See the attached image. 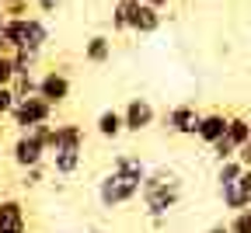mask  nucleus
I'll return each mask as SVG.
<instances>
[{"label": "nucleus", "instance_id": "obj_1", "mask_svg": "<svg viewBox=\"0 0 251 233\" xmlns=\"http://www.w3.org/2000/svg\"><path fill=\"white\" fill-rule=\"evenodd\" d=\"M49 42V28L39 18H7V24L0 28V49L7 52H42Z\"/></svg>", "mask_w": 251, "mask_h": 233}, {"label": "nucleus", "instance_id": "obj_2", "mask_svg": "<svg viewBox=\"0 0 251 233\" xmlns=\"http://www.w3.org/2000/svg\"><path fill=\"white\" fill-rule=\"evenodd\" d=\"M143 191V174H129V171H119L112 167V174L98 185V198L105 209H115V206H126Z\"/></svg>", "mask_w": 251, "mask_h": 233}, {"label": "nucleus", "instance_id": "obj_3", "mask_svg": "<svg viewBox=\"0 0 251 233\" xmlns=\"http://www.w3.org/2000/svg\"><path fill=\"white\" fill-rule=\"evenodd\" d=\"M143 195V209H147V216L161 226L164 223V216L181 202V185H161V188H143L140 191Z\"/></svg>", "mask_w": 251, "mask_h": 233}, {"label": "nucleus", "instance_id": "obj_4", "mask_svg": "<svg viewBox=\"0 0 251 233\" xmlns=\"http://www.w3.org/2000/svg\"><path fill=\"white\" fill-rule=\"evenodd\" d=\"M52 108H56V105H49L42 94H31V97H21V101L14 105L11 118H14V125H18L21 132H28L31 125L49 122V118H52Z\"/></svg>", "mask_w": 251, "mask_h": 233}, {"label": "nucleus", "instance_id": "obj_5", "mask_svg": "<svg viewBox=\"0 0 251 233\" xmlns=\"http://www.w3.org/2000/svg\"><path fill=\"white\" fill-rule=\"evenodd\" d=\"M199 122H202V115H199L192 105H175V108H168V115H164V129L175 132V136H196V132H199Z\"/></svg>", "mask_w": 251, "mask_h": 233}, {"label": "nucleus", "instance_id": "obj_6", "mask_svg": "<svg viewBox=\"0 0 251 233\" xmlns=\"http://www.w3.org/2000/svg\"><path fill=\"white\" fill-rule=\"evenodd\" d=\"M122 118H126V132H143L157 122V112L147 97H129L126 108H122Z\"/></svg>", "mask_w": 251, "mask_h": 233}, {"label": "nucleus", "instance_id": "obj_7", "mask_svg": "<svg viewBox=\"0 0 251 233\" xmlns=\"http://www.w3.org/2000/svg\"><path fill=\"white\" fill-rule=\"evenodd\" d=\"M46 143L42 140H35V136H31V132H21V136H18V143H14V163H18V167H39V163L46 160Z\"/></svg>", "mask_w": 251, "mask_h": 233}, {"label": "nucleus", "instance_id": "obj_8", "mask_svg": "<svg viewBox=\"0 0 251 233\" xmlns=\"http://www.w3.org/2000/svg\"><path fill=\"white\" fill-rule=\"evenodd\" d=\"M39 94L46 97L49 105H63L70 97V77L63 73V70H49L39 77Z\"/></svg>", "mask_w": 251, "mask_h": 233}, {"label": "nucleus", "instance_id": "obj_9", "mask_svg": "<svg viewBox=\"0 0 251 233\" xmlns=\"http://www.w3.org/2000/svg\"><path fill=\"white\" fill-rule=\"evenodd\" d=\"M80 150H84V143H56L52 146V167H56V174H74L80 167Z\"/></svg>", "mask_w": 251, "mask_h": 233}, {"label": "nucleus", "instance_id": "obj_10", "mask_svg": "<svg viewBox=\"0 0 251 233\" xmlns=\"http://www.w3.org/2000/svg\"><path fill=\"white\" fill-rule=\"evenodd\" d=\"M161 7H153V4H136V11H133V31L136 35H153V31H161Z\"/></svg>", "mask_w": 251, "mask_h": 233}, {"label": "nucleus", "instance_id": "obj_11", "mask_svg": "<svg viewBox=\"0 0 251 233\" xmlns=\"http://www.w3.org/2000/svg\"><path fill=\"white\" fill-rule=\"evenodd\" d=\"M227 122H230V115H224V112L202 115V122H199V132H196V136H199L206 146H213L216 140H224V136H227Z\"/></svg>", "mask_w": 251, "mask_h": 233}, {"label": "nucleus", "instance_id": "obj_12", "mask_svg": "<svg viewBox=\"0 0 251 233\" xmlns=\"http://www.w3.org/2000/svg\"><path fill=\"white\" fill-rule=\"evenodd\" d=\"M0 233H25V209L14 198L0 202Z\"/></svg>", "mask_w": 251, "mask_h": 233}, {"label": "nucleus", "instance_id": "obj_13", "mask_svg": "<svg viewBox=\"0 0 251 233\" xmlns=\"http://www.w3.org/2000/svg\"><path fill=\"white\" fill-rule=\"evenodd\" d=\"M94 129H98V136L115 140V136H122V132H126V118H122V112L105 108V112L98 115V122H94Z\"/></svg>", "mask_w": 251, "mask_h": 233}, {"label": "nucleus", "instance_id": "obj_14", "mask_svg": "<svg viewBox=\"0 0 251 233\" xmlns=\"http://www.w3.org/2000/svg\"><path fill=\"white\" fill-rule=\"evenodd\" d=\"M84 59L94 63V66L108 63V59H112V39H108V35H94V39H87V42H84Z\"/></svg>", "mask_w": 251, "mask_h": 233}, {"label": "nucleus", "instance_id": "obj_15", "mask_svg": "<svg viewBox=\"0 0 251 233\" xmlns=\"http://www.w3.org/2000/svg\"><path fill=\"white\" fill-rule=\"evenodd\" d=\"M140 0H115L112 7V31H133V11Z\"/></svg>", "mask_w": 251, "mask_h": 233}, {"label": "nucleus", "instance_id": "obj_16", "mask_svg": "<svg viewBox=\"0 0 251 233\" xmlns=\"http://www.w3.org/2000/svg\"><path fill=\"white\" fill-rule=\"evenodd\" d=\"M220 198H224V209H234V212H241V209L251 206L248 195H244V188H241V178L230 181V185H220Z\"/></svg>", "mask_w": 251, "mask_h": 233}, {"label": "nucleus", "instance_id": "obj_17", "mask_svg": "<svg viewBox=\"0 0 251 233\" xmlns=\"http://www.w3.org/2000/svg\"><path fill=\"white\" fill-rule=\"evenodd\" d=\"M227 140L241 150V146L251 140V122H248V118H241V115H230V122H227Z\"/></svg>", "mask_w": 251, "mask_h": 233}, {"label": "nucleus", "instance_id": "obj_18", "mask_svg": "<svg viewBox=\"0 0 251 233\" xmlns=\"http://www.w3.org/2000/svg\"><path fill=\"white\" fill-rule=\"evenodd\" d=\"M11 91H14V97L21 101V97H31V94H39V80L31 77V73H18V77H14V84H11Z\"/></svg>", "mask_w": 251, "mask_h": 233}, {"label": "nucleus", "instance_id": "obj_19", "mask_svg": "<svg viewBox=\"0 0 251 233\" xmlns=\"http://www.w3.org/2000/svg\"><path fill=\"white\" fill-rule=\"evenodd\" d=\"M14 77H18V70H14V52L0 49V87H11Z\"/></svg>", "mask_w": 251, "mask_h": 233}, {"label": "nucleus", "instance_id": "obj_20", "mask_svg": "<svg viewBox=\"0 0 251 233\" xmlns=\"http://www.w3.org/2000/svg\"><path fill=\"white\" fill-rule=\"evenodd\" d=\"M241 171H244V163L234 157V160H224V163H220V171H216V181L220 185H230V181H237L241 178Z\"/></svg>", "mask_w": 251, "mask_h": 233}, {"label": "nucleus", "instance_id": "obj_21", "mask_svg": "<svg viewBox=\"0 0 251 233\" xmlns=\"http://www.w3.org/2000/svg\"><path fill=\"white\" fill-rule=\"evenodd\" d=\"M112 167H119V171H129V174H143V178H147V167L140 163V157H133V153H119V157L112 160Z\"/></svg>", "mask_w": 251, "mask_h": 233}, {"label": "nucleus", "instance_id": "obj_22", "mask_svg": "<svg viewBox=\"0 0 251 233\" xmlns=\"http://www.w3.org/2000/svg\"><path fill=\"white\" fill-rule=\"evenodd\" d=\"M35 63H39V52H25V49L14 52V70L18 73H31V70H35Z\"/></svg>", "mask_w": 251, "mask_h": 233}, {"label": "nucleus", "instance_id": "obj_23", "mask_svg": "<svg viewBox=\"0 0 251 233\" xmlns=\"http://www.w3.org/2000/svg\"><path fill=\"white\" fill-rule=\"evenodd\" d=\"M209 150L216 153V160H220V163H224V160H234V157H237V146H234V143H230L227 136H224V140H216V143H213Z\"/></svg>", "mask_w": 251, "mask_h": 233}, {"label": "nucleus", "instance_id": "obj_24", "mask_svg": "<svg viewBox=\"0 0 251 233\" xmlns=\"http://www.w3.org/2000/svg\"><path fill=\"white\" fill-rule=\"evenodd\" d=\"M230 233H251V209H241L230 219Z\"/></svg>", "mask_w": 251, "mask_h": 233}, {"label": "nucleus", "instance_id": "obj_25", "mask_svg": "<svg viewBox=\"0 0 251 233\" xmlns=\"http://www.w3.org/2000/svg\"><path fill=\"white\" fill-rule=\"evenodd\" d=\"M14 105H18L14 91H11V87H0V115H11V112H14Z\"/></svg>", "mask_w": 251, "mask_h": 233}, {"label": "nucleus", "instance_id": "obj_26", "mask_svg": "<svg viewBox=\"0 0 251 233\" xmlns=\"http://www.w3.org/2000/svg\"><path fill=\"white\" fill-rule=\"evenodd\" d=\"M237 160L244 163V167H251V140H248V143H244V146L237 150Z\"/></svg>", "mask_w": 251, "mask_h": 233}, {"label": "nucleus", "instance_id": "obj_27", "mask_svg": "<svg viewBox=\"0 0 251 233\" xmlns=\"http://www.w3.org/2000/svg\"><path fill=\"white\" fill-rule=\"evenodd\" d=\"M241 188H244L248 202H251V167H244V171H241Z\"/></svg>", "mask_w": 251, "mask_h": 233}, {"label": "nucleus", "instance_id": "obj_28", "mask_svg": "<svg viewBox=\"0 0 251 233\" xmlns=\"http://www.w3.org/2000/svg\"><path fill=\"white\" fill-rule=\"evenodd\" d=\"M39 174H42V163L39 167H28L25 171V185H39Z\"/></svg>", "mask_w": 251, "mask_h": 233}, {"label": "nucleus", "instance_id": "obj_29", "mask_svg": "<svg viewBox=\"0 0 251 233\" xmlns=\"http://www.w3.org/2000/svg\"><path fill=\"white\" fill-rule=\"evenodd\" d=\"M35 4H39V11H42V14H52V11L59 7V0H35Z\"/></svg>", "mask_w": 251, "mask_h": 233}, {"label": "nucleus", "instance_id": "obj_30", "mask_svg": "<svg viewBox=\"0 0 251 233\" xmlns=\"http://www.w3.org/2000/svg\"><path fill=\"white\" fill-rule=\"evenodd\" d=\"M206 233H230V223H216V226H209Z\"/></svg>", "mask_w": 251, "mask_h": 233}, {"label": "nucleus", "instance_id": "obj_31", "mask_svg": "<svg viewBox=\"0 0 251 233\" xmlns=\"http://www.w3.org/2000/svg\"><path fill=\"white\" fill-rule=\"evenodd\" d=\"M143 4H153V7H168L171 0H143Z\"/></svg>", "mask_w": 251, "mask_h": 233}, {"label": "nucleus", "instance_id": "obj_32", "mask_svg": "<svg viewBox=\"0 0 251 233\" xmlns=\"http://www.w3.org/2000/svg\"><path fill=\"white\" fill-rule=\"evenodd\" d=\"M0 4H14V0H0Z\"/></svg>", "mask_w": 251, "mask_h": 233}, {"label": "nucleus", "instance_id": "obj_33", "mask_svg": "<svg viewBox=\"0 0 251 233\" xmlns=\"http://www.w3.org/2000/svg\"><path fill=\"white\" fill-rule=\"evenodd\" d=\"M248 122H251V118H248Z\"/></svg>", "mask_w": 251, "mask_h": 233}, {"label": "nucleus", "instance_id": "obj_34", "mask_svg": "<svg viewBox=\"0 0 251 233\" xmlns=\"http://www.w3.org/2000/svg\"><path fill=\"white\" fill-rule=\"evenodd\" d=\"M248 209H251V206H248Z\"/></svg>", "mask_w": 251, "mask_h": 233}]
</instances>
